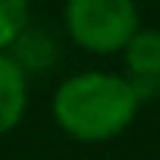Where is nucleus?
Returning a JSON list of instances; mask_svg holds the SVG:
<instances>
[{"instance_id": "obj_1", "label": "nucleus", "mask_w": 160, "mask_h": 160, "mask_svg": "<svg viewBox=\"0 0 160 160\" xmlns=\"http://www.w3.org/2000/svg\"><path fill=\"white\" fill-rule=\"evenodd\" d=\"M138 94L129 75L85 69L57 85L50 98V116L69 138L82 144H101L119 138L138 116Z\"/></svg>"}, {"instance_id": "obj_2", "label": "nucleus", "mask_w": 160, "mask_h": 160, "mask_svg": "<svg viewBox=\"0 0 160 160\" xmlns=\"http://www.w3.org/2000/svg\"><path fill=\"white\" fill-rule=\"evenodd\" d=\"M63 25L75 47L94 57H110L126 47L138 28L135 0H66Z\"/></svg>"}, {"instance_id": "obj_3", "label": "nucleus", "mask_w": 160, "mask_h": 160, "mask_svg": "<svg viewBox=\"0 0 160 160\" xmlns=\"http://www.w3.org/2000/svg\"><path fill=\"white\" fill-rule=\"evenodd\" d=\"M119 53L126 60V72L138 101L144 104L148 98L160 94V28L138 25Z\"/></svg>"}, {"instance_id": "obj_4", "label": "nucleus", "mask_w": 160, "mask_h": 160, "mask_svg": "<svg viewBox=\"0 0 160 160\" xmlns=\"http://www.w3.org/2000/svg\"><path fill=\"white\" fill-rule=\"evenodd\" d=\"M25 110H28V72L10 50H0V138L19 129Z\"/></svg>"}, {"instance_id": "obj_5", "label": "nucleus", "mask_w": 160, "mask_h": 160, "mask_svg": "<svg viewBox=\"0 0 160 160\" xmlns=\"http://www.w3.org/2000/svg\"><path fill=\"white\" fill-rule=\"evenodd\" d=\"M32 0H0V50H10L28 28Z\"/></svg>"}]
</instances>
